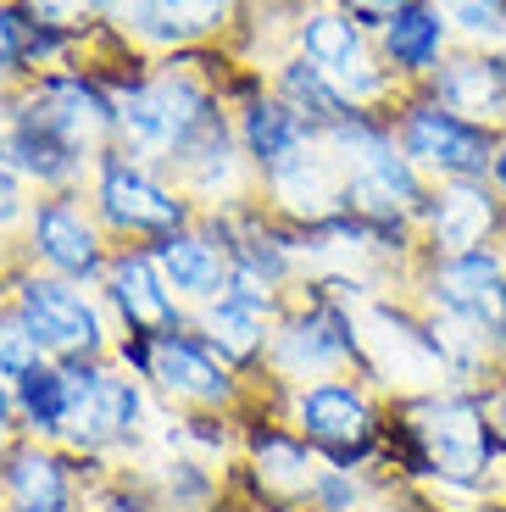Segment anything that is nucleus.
<instances>
[{
  "label": "nucleus",
  "mask_w": 506,
  "mask_h": 512,
  "mask_svg": "<svg viewBox=\"0 0 506 512\" xmlns=\"http://www.w3.org/2000/svg\"><path fill=\"white\" fill-rule=\"evenodd\" d=\"M401 412L418 429L423 446V490L445 507H473V501L506 490V451L484 412V384H434L418 396H395Z\"/></svg>",
  "instance_id": "f257e3e1"
},
{
  "label": "nucleus",
  "mask_w": 506,
  "mask_h": 512,
  "mask_svg": "<svg viewBox=\"0 0 506 512\" xmlns=\"http://www.w3.org/2000/svg\"><path fill=\"white\" fill-rule=\"evenodd\" d=\"M251 390H267L279 401V412L306 435V446L329 468H351V474H373L379 468V440H384V412H390V396H384L373 379L362 373H334V379H312V384H251Z\"/></svg>",
  "instance_id": "f03ea898"
},
{
  "label": "nucleus",
  "mask_w": 506,
  "mask_h": 512,
  "mask_svg": "<svg viewBox=\"0 0 506 512\" xmlns=\"http://www.w3.org/2000/svg\"><path fill=\"white\" fill-rule=\"evenodd\" d=\"M334 373H362L367 379V346H362V307H345L323 295L312 279L295 284L284 312L273 318V346H267V384H312ZM256 379V384H262Z\"/></svg>",
  "instance_id": "7ed1b4c3"
},
{
  "label": "nucleus",
  "mask_w": 506,
  "mask_h": 512,
  "mask_svg": "<svg viewBox=\"0 0 506 512\" xmlns=\"http://www.w3.org/2000/svg\"><path fill=\"white\" fill-rule=\"evenodd\" d=\"M84 195H89V206H95L101 229L112 234L117 245H156L162 234L190 229V223L201 218V206L184 195V184H178L162 162L134 156L128 145H106V151L95 156Z\"/></svg>",
  "instance_id": "20e7f679"
},
{
  "label": "nucleus",
  "mask_w": 506,
  "mask_h": 512,
  "mask_svg": "<svg viewBox=\"0 0 506 512\" xmlns=\"http://www.w3.org/2000/svg\"><path fill=\"white\" fill-rule=\"evenodd\" d=\"M323 145L345 173V206L351 212H362V218H412L418 212L429 179L406 162L390 112L356 106L345 123H334L323 134Z\"/></svg>",
  "instance_id": "39448f33"
},
{
  "label": "nucleus",
  "mask_w": 506,
  "mask_h": 512,
  "mask_svg": "<svg viewBox=\"0 0 506 512\" xmlns=\"http://www.w3.org/2000/svg\"><path fill=\"white\" fill-rule=\"evenodd\" d=\"M234 418H240V457L228 462V496L262 501V507H301L323 457L306 446V435L267 390H256Z\"/></svg>",
  "instance_id": "423d86ee"
},
{
  "label": "nucleus",
  "mask_w": 506,
  "mask_h": 512,
  "mask_svg": "<svg viewBox=\"0 0 506 512\" xmlns=\"http://www.w3.org/2000/svg\"><path fill=\"white\" fill-rule=\"evenodd\" d=\"M117 240L101 229L95 206L84 190H51L34 195L23 229L12 240V256L34 273H51V279L84 284V290H101L106 268H112Z\"/></svg>",
  "instance_id": "0eeeda50"
},
{
  "label": "nucleus",
  "mask_w": 506,
  "mask_h": 512,
  "mask_svg": "<svg viewBox=\"0 0 506 512\" xmlns=\"http://www.w3.org/2000/svg\"><path fill=\"white\" fill-rule=\"evenodd\" d=\"M217 112H228V106L212 84L178 73V67H167L162 56H156L151 78L117 101V145H128L134 156L167 167Z\"/></svg>",
  "instance_id": "6e6552de"
},
{
  "label": "nucleus",
  "mask_w": 506,
  "mask_h": 512,
  "mask_svg": "<svg viewBox=\"0 0 506 512\" xmlns=\"http://www.w3.org/2000/svg\"><path fill=\"white\" fill-rule=\"evenodd\" d=\"M0 301H12L23 312V323L39 334V346L62 357H112L117 323L106 312L101 290H84V284L51 279V273H34L12 256V268L0 279Z\"/></svg>",
  "instance_id": "1a4fd4ad"
},
{
  "label": "nucleus",
  "mask_w": 506,
  "mask_h": 512,
  "mask_svg": "<svg viewBox=\"0 0 506 512\" xmlns=\"http://www.w3.org/2000/svg\"><path fill=\"white\" fill-rule=\"evenodd\" d=\"M290 51L306 56L312 67L340 84V95L351 106H367V112H390L401 101V84L384 73L379 62V45L356 23L351 12H340L334 0H301L295 6V23H290Z\"/></svg>",
  "instance_id": "9d476101"
},
{
  "label": "nucleus",
  "mask_w": 506,
  "mask_h": 512,
  "mask_svg": "<svg viewBox=\"0 0 506 512\" xmlns=\"http://www.w3.org/2000/svg\"><path fill=\"white\" fill-rule=\"evenodd\" d=\"M12 123L51 134L89 162L106 145H117V101L89 67H51V73L12 84Z\"/></svg>",
  "instance_id": "9b49d317"
},
{
  "label": "nucleus",
  "mask_w": 506,
  "mask_h": 512,
  "mask_svg": "<svg viewBox=\"0 0 506 512\" xmlns=\"http://www.w3.org/2000/svg\"><path fill=\"white\" fill-rule=\"evenodd\" d=\"M406 295L418 301L429 318H451L484 329L501 340L506 323V251L501 245H473V251L434 256L423 251L406 273Z\"/></svg>",
  "instance_id": "f8f14e48"
},
{
  "label": "nucleus",
  "mask_w": 506,
  "mask_h": 512,
  "mask_svg": "<svg viewBox=\"0 0 506 512\" xmlns=\"http://www.w3.org/2000/svg\"><path fill=\"white\" fill-rule=\"evenodd\" d=\"M395 140H401L406 162L418 167L429 184L440 179H490L495 156V128L473 123V117L451 112L445 101H434L429 90H401V101L390 106Z\"/></svg>",
  "instance_id": "ddd939ff"
},
{
  "label": "nucleus",
  "mask_w": 506,
  "mask_h": 512,
  "mask_svg": "<svg viewBox=\"0 0 506 512\" xmlns=\"http://www.w3.org/2000/svg\"><path fill=\"white\" fill-rule=\"evenodd\" d=\"M151 396L162 401L167 412H234L256 396L251 379L240 368H228L206 334L195 329H162L156 334V357H151Z\"/></svg>",
  "instance_id": "4468645a"
},
{
  "label": "nucleus",
  "mask_w": 506,
  "mask_h": 512,
  "mask_svg": "<svg viewBox=\"0 0 506 512\" xmlns=\"http://www.w3.org/2000/svg\"><path fill=\"white\" fill-rule=\"evenodd\" d=\"M184 195H190L201 212H228V206H251L262 201V184H256V167L245 162L240 134H234V112H217L212 123L195 134L184 151L167 162Z\"/></svg>",
  "instance_id": "2eb2a0df"
},
{
  "label": "nucleus",
  "mask_w": 506,
  "mask_h": 512,
  "mask_svg": "<svg viewBox=\"0 0 506 512\" xmlns=\"http://www.w3.org/2000/svg\"><path fill=\"white\" fill-rule=\"evenodd\" d=\"M412 223H418L423 251H434V256L473 251V245H501L506 201L495 195L490 179H440L423 190Z\"/></svg>",
  "instance_id": "dca6fc26"
},
{
  "label": "nucleus",
  "mask_w": 506,
  "mask_h": 512,
  "mask_svg": "<svg viewBox=\"0 0 506 512\" xmlns=\"http://www.w3.org/2000/svg\"><path fill=\"white\" fill-rule=\"evenodd\" d=\"M101 301L112 312L117 334H162V329H190L195 323V307H184L173 295L151 245H117L112 268L101 279Z\"/></svg>",
  "instance_id": "f3484780"
},
{
  "label": "nucleus",
  "mask_w": 506,
  "mask_h": 512,
  "mask_svg": "<svg viewBox=\"0 0 506 512\" xmlns=\"http://www.w3.org/2000/svg\"><path fill=\"white\" fill-rule=\"evenodd\" d=\"M84 501L89 485L67 446L17 435L0 451V507L6 512H84Z\"/></svg>",
  "instance_id": "a211bd4d"
},
{
  "label": "nucleus",
  "mask_w": 506,
  "mask_h": 512,
  "mask_svg": "<svg viewBox=\"0 0 506 512\" xmlns=\"http://www.w3.org/2000/svg\"><path fill=\"white\" fill-rule=\"evenodd\" d=\"M373 45H379L384 73H390L401 90H423V84L440 73L445 56L456 51V28H451L440 0H406L401 12L373 34Z\"/></svg>",
  "instance_id": "6ab92c4d"
},
{
  "label": "nucleus",
  "mask_w": 506,
  "mask_h": 512,
  "mask_svg": "<svg viewBox=\"0 0 506 512\" xmlns=\"http://www.w3.org/2000/svg\"><path fill=\"white\" fill-rule=\"evenodd\" d=\"M262 206L279 212V218H290V223H301V229L317 218H329V212H340L345 206V173L329 156V145L317 140V145H306L301 156H290L284 167H273L262 179Z\"/></svg>",
  "instance_id": "aec40b11"
},
{
  "label": "nucleus",
  "mask_w": 506,
  "mask_h": 512,
  "mask_svg": "<svg viewBox=\"0 0 506 512\" xmlns=\"http://www.w3.org/2000/svg\"><path fill=\"white\" fill-rule=\"evenodd\" d=\"M423 90H429L434 101H445L451 112H462V117H473V123L501 134L506 128V51L456 45Z\"/></svg>",
  "instance_id": "412c9836"
},
{
  "label": "nucleus",
  "mask_w": 506,
  "mask_h": 512,
  "mask_svg": "<svg viewBox=\"0 0 506 512\" xmlns=\"http://www.w3.org/2000/svg\"><path fill=\"white\" fill-rule=\"evenodd\" d=\"M195 329L206 334V346H212L228 368H240L251 384L267 373V346H273V312L267 307L223 290L217 301L195 307Z\"/></svg>",
  "instance_id": "4be33fe9"
},
{
  "label": "nucleus",
  "mask_w": 506,
  "mask_h": 512,
  "mask_svg": "<svg viewBox=\"0 0 506 512\" xmlns=\"http://www.w3.org/2000/svg\"><path fill=\"white\" fill-rule=\"evenodd\" d=\"M234 134H240L245 162L256 167V184H262L273 167H284L290 156H301L306 145L323 140V134H317L301 112H290L273 90H256L251 101L234 106Z\"/></svg>",
  "instance_id": "5701e85b"
},
{
  "label": "nucleus",
  "mask_w": 506,
  "mask_h": 512,
  "mask_svg": "<svg viewBox=\"0 0 506 512\" xmlns=\"http://www.w3.org/2000/svg\"><path fill=\"white\" fill-rule=\"evenodd\" d=\"M151 251H156V262H162L167 284H173V295L184 307H206V301H217L228 290V251L201 229V218L190 229L162 234Z\"/></svg>",
  "instance_id": "b1692460"
},
{
  "label": "nucleus",
  "mask_w": 506,
  "mask_h": 512,
  "mask_svg": "<svg viewBox=\"0 0 506 512\" xmlns=\"http://www.w3.org/2000/svg\"><path fill=\"white\" fill-rule=\"evenodd\" d=\"M140 474L151 479L162 512H217L228 501V468L223 462L195 457V451L151 446L140 457Z\"/></svg>",
  "instance_id": "393cba45"
},
{
  "label": "nucleus",
  "mask_w": 506,
  "mask_h": 512,
  "mask_svg": "<svg viewBox=\"0 0 506 512\" xmlns=\"http://www.w3.org/2000/svg\"><path fill=\"white\" fill-rule=\"evenodd\" d=\"M245 17V0H151V23H145L140 45L151 56H167L195 39H234Z\"/></svg>",
  "instance_id": "a878e982"
},
{
  "label": "nucleus",
  "mask_w": 506,
  "mask_h": 512,
  "mask_svg": "<svg viewBox=\"0 0 506 512\" xmlns=\"http://www.w3.org/2000/svg\"><path fill=\"white\" fill-rule=\"evenodd\" d=\"M0 156L12 162V173L28 184L34 195H51V190H84L89 184V156L67 151L62 140H51V134H39V128L28 123H12L6 128V140H0Z\"/></svg>",
  "instance_id": "bb28decb"
},
{
  "label": "nucleus",
  "mask_w": 506,
  "mask_h": 512,
  "mask_svg": "<svg viewBox=\"0 0 506 512\" xmlns=\"http://www.w3.org/2000/svg\"><path fill=\"white\" fill-rule=\"evenodd\" d=\"M267 90L279 95L290 112H301L317 134H329L334 123H345V117L356 112V106L340 95V84H334L323 67H312L306 56H295V51H284V56L267 62Z\"/></svg>",
  "instance_id": "cd10ccee"
},
{
  "label": "nucleus",
  "mask_w": 506,
  "mask_h": 512,
  "mask_svg": "<svg viewBox=\"0 0 506 512\" xmlns=\"http://www.w3.org/2000/svg\"><path fill=\"white\" fill-rule=\"evenodd\" d=\"M12 401H17V429H23L28 440H51V446L67 440V423H73V384H67L62 362H45V368H34L28 379H17Z\"/></svg>",
  "instance_id": "c85d7f7f"
},
{
  "label": "nucleus",
  "mask_w": 506,
  "mask_h": 512,
  "mask_svg": "<svg viewBox=\"0 0 506 512\" xmlns=\"http://www.w3.org/2000/svg\"><path fill=\"white\" fill-rule=\"evenodd\" d=\"M390 490H401V485H390L384 474H351V468H329V462H323L301 507H312V512H362L379 496H390Z\"/></svg>",
  "instance_id": "c756f323"
},
{
  "label": "nucleus",
  "mask_w": 506,
  "mask_h": 512,
  "mask_svg": "<svg viewBox=\"0 0 506 512\" xmlns=\"http://www.w3.org/2000/svg\"><path fill=\"white\" fill-rule=\"evenodd\" d=\"M45 362H56V357L39 346V334L23 323V312H17L12 301H0V379L17 384L34 368H45Z\"/></svg>",
  "instance_id": "7c9ffc66"
},
{
  "label": "nucleus",
  "mask_w": 506,
  "mask_h": 512,
  "mask_svg": "<svg viewBox=\"0 0 506 512\" xmlns=\"http://www.w3.org/2000/svg\"><path fill=\"white\" fill-rule=\"evenodd\" d=\"M456 28V45L506 51V0H440Z\"/></svg>",
  "instance_id": "2f4dec72"
},
{
  "label": "nucleus",
  "mask_w": 506,
  "mask_h": 512,
  "mask_svg": "<svg viewBox=\"0 0 506 512\" xmlns=\"http://www.w3.org/2000/svg\"><path fill=\"white\" fill-rule=\"evenodd\" d=\"M34 17H45V23L56 28H73V34H89L95 23H106L112 17L117 0H23Z\"/></svg>",
  "instance_id": "473e14b6"
},
{
  "label": "nucleus",
  "mask_w": 506,
  "mask_h": 512,
  "mask_svg": "<svg viewBox=\"0 0 506 512\" xmlns=\"http://www.w3.org/2000/svg\"><path fill=\"white\" fill-rule=\"evenodd\" d=\"M0 78L23 84V0H0Z\"/></svg>",
  "instance_id": "72a5a7b5"
},
{
  "label": "nucleus",
  "mask_w": 506,
  "mask_h": 512,
  "mask_svg": "<svg viewBox=\"0 0 506 512\" xmlns=\"http://www.w3.org/2000/svg\"><path fill=\"white\" fill-rule=\"evenodd\" d=\"M28 206H34V190H28V184L12 173V162L0 156V234H6V240H17Z\"/></svg>",
  "instance_id": "f704fd0d"
},
{
  "label": "nucleus",
  "mask_w": 506,
  "mask_h": 512,
  "mask_svg": "<svg viewBox=\"0 0 506 512\" xmlns=\"http://www.w3.org/2000/svg\"><path fill=\"white\" fill-rule=\"evenodd\" d=\"M151 357H156V334H117L112 340V362L134 379H151Z\"/></svg>",
  "instance_id": "c9c22d12"
},
{
  "label": "nucleus",
  "mask_w": 506,
  "mask_h": 512,
  "mask_svg": "<svg viewBox=\"0 0 506 512\" xmlns=\"http://www.w3.org/2000/svg\"><path fill=\"white\" fill-rule=\"evenodd\" d=\"M334 6H340V12H351L356 23L367 28V34H379V28L390 23L395 12H401L406 0H334Z\"/></svg>",
  "instance_id": "e433bc0d"
},
{
  "label": "nucleus",
  "mask_w": 506,
  "mask_h": 512,
  "mask_svg": "<svg viewBox=\"0 0 506 512\" xmlns=\"http://www.w3.org/2000/svg\"><path fill=\"white\" fill-rule=\"evenodd\" d=\"M484 412H490V429L506 451V362H495V373L484 379Z\"/></svg>",
  "instance_id": "4c0bfd02"
},
{
  "label": "nucleus",
  "mask_w": 506,
  "mask_h": 512,
  "mask_svg": "<svg viewBox=\"0 0 506 512\" xmlns=\"http://www.w3.org/2000/svg\"><path fill=\"white\" fill-rule=\"evenodd\" d=\"M434 507H440V501H434L429 490H390V496H379L362 512H434Z\"/></svg>",
  "instance_id": "58836bf2"
},
{
  "label": "nucleus",
  "mask_w": 506,
  "mask_h": 512,
  "mask_svg": "<svg viewBox=\"0 0 506 512\" xmlns=\"http://www.w3.org/2000/svg\"><path fill=\"white\" fill-rule=\"evenodd\" d=\"M17 435H23V429H17V401H12V384L0 379V451L12 446Z\"/></svg>",
  "instance_id": "ea45409f"
},
{
  "label": "nucleus",
  "mask_w": 506,
  "mask_h": 512,
  "mask_svg": "<svg viewBox=\"0 0 506 512\" xmlns=\"http://www.w3.org/2000/svg\"><path fill=\"white\" fill-rule=\"evenodd\" d=\"M490 184H495V195L506 201V128H501V140H495V156H490Z\"/></svg>",
  "instance_id": "a19ab883"
},
{
  "label": "nucleus",
  "mask_w": 506,
  "mask_h": 512,
  "mask_svg": "<svg viewBox=\"0 0 506 512\" xmlns=\"http://www.w3.org/2000/svg\"><path fill=\"white\" fill-rule=\"evenodd\" d=\"M6 128H12V84L0 78V140H6Z\"/></svg>",
  "instance_id": "79ce46f5"
},
{
  "label": "nucleus",
  "mask_w": 506,
  "mask_h": 512,
  "mask_svg": "<svg viewBox=\"0 0 506 512\" xmlns=\"http://www.w3.org/2000/svg\"><path fill=\"white\" fill-rule=\"evenodd\" d=\"M6 268H12V240L0 234V279H6Z\"/></svg>",
  "instance_id": "37998d69"
},
{
  "label": "nucleus",
  "mask_w": 506,
  "mask_h": 512,
  "mask_svg": "<svg viewBox=\"0 0 506 512\" xmlns=\"http://www.w3.org/2000/svg\"><path fill=\"white\" fill-rule=\"evenodd\" d=\"M495 351H501V362H506V323H501V340H495Z\"/></svg>",
  "instance_id": "c03bdc74"
},
{
  "label": "nucleus",
  "mask_w": 506,
  "mask_h": 512,
  "mask_svg": "<svg viewBox=\"0 0 506 512\" xmlns=\"http://www.w3.org/2000/svg\"><path fill=\"white\" fill-rule=\"evenodd\" d=\"M434 512H468V507H445V501H440V507H434Z\"/></svg>",
  "instance_id": "a18cd8bd"
},
{
  "label": "nucleus",
  "mask_w": 506,
  "mask_h": 512,
  "mask_svg": "<svg viewBox=\"0 0 506 512\" xmlns=\"http://www.w3.org/2000/svg\"><path fill=\"white\" fill-rule=\"evenodd\" d=\"M0 512H6V507H0Z\"/></svg>",
  "instance_id": "49530a36"
}]
</instances>
